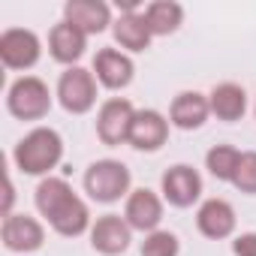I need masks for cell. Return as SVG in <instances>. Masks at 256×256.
Instances as JSON below:
<instances>
[{"mask_svg":"<svg viewBox=\"0 0 256 256\" xmlns=\"http://www.w3.org/2000/svg\"><path fill=\"white\" fill-rule=\"evenodd\" d=\"M196 226L205 238H229L235 232V208L226 202V199H208L199 205V214H196Z\"/></svg>","mask_w":256,"mask_h":256,"instance_id":"9a60e30c","label":"cell"},{"mask_svg":"<svg viewBox=\"0 0 256 256\" xmlns=\"http://www.w3.org/2000/svg\"><path fill=\"white\" fill-rule=\"evenodd\" d=\"M6 106L18 120H40L52 108V90L42 78L36 76H22L10 84Z\"/></svg>","mask_w":256,"mask_h":256,"instance_id":"277c9868","label":"cell"},{"mask_svg":"<svg viewBox=\"0 0 256 256\" xmlns=\"http://www.w3.org/2000/svg\"><path fill=\"white\" fill-rule=\"evenodd\" d=\"M94 72H96V82L102 88L120 90V88H126L133 82L136 66H133L130 58H126L124 52H118V48H100L96 58H94Z\"/></svg>","mask_w":256,"mask_h":256,"instance_id":"7c38bea8","label":"cell"},{"mask_svg":"<svg viewBox=\"0 0 256 256\" xmlns=\"http://www.w3.org/2000/svg\"><path fill=\"white\" fill-rule=\"evenodd\" d=\"M169 139V120L154 112V108H142L136 112L133 130H130V145L136 151H160Z\"/></svg>","mask_w":256,"mask_h":256,"instance_id":"4fadbf2b","label":"cell"},{"mask_svg":"<svg viewBox=\"0 0 256 256\" xmlns=\"http://www.w3.org/2000/svg\"><path fill=\"white\" fill-rule=\"evenodd\" d=\"M112 30H114V42L126 52H145L151 46V30L145 24V16L139 12H124Z\"/></svg>","mask_w":256,"mask_h":256,"instance_id":"d6986e66","label":"cell"},{"mask_svg":"<svg viewBox=\"0 0 256 256\" xmlns=\"http://www.w3.org/2000/svg\"><path fill=\"white\" fill-rule=\"evenodd\" d=\"M46 241V232L40 226V220L28 217V214H10L4 220V247L12 253H34L40 250Z\"/></svg>","mask_w":256,"mask_h":256,"instance_id":"8fae6325","label":"cell"},{"mask_svg":"<svg viewBox=\"0 0 256 256\" xmlns=\"http://www.w3.org/2000/svg\"><path fill=\"white\" fill-rule=\"evenodd\" d=\"M40 36L24 28H10L0 36V60L6 70H30L40 60Z\"/></svg>","mask_w":256,"mask_h":256,"instance_id":"52a82bcc","label":"cell"},{"mask_svg":"<svg viewBox=\"0 0 256 256\" xmlns=\"http://www.w3.org/2000/svg\"><path fill=\"white\" fill-rule=\"evenodd\" d=\"M178 250H181L178 238L166 229L148 232V238L142 241V256H178Z\"/></svg>","mask_w":256,"mask_h":256,"instance_id":"7402d4cb","label":"cell"},{"mask_svg":"<svg viewBox=\"0 0 256 256\" xmlns=\"http://www.w3.org/2000/svg\"><path fill=\"white\" fill-rule=\"evenodd\" d=\"M124 220L130 223V229L139 232H157L160 220H163V202L154 190H133L126 196V208H124Z\"/></svg>","mask_w":256,"mask_h":256,"instance_id":"30bf717a","label":"cell"},{"mask_svg":"<svg viewBox=\"0 0 256 256\" xmlns=\"http://www.w3.org/2000/svg\"><path fill=\"white\" fill-rule=\"evenodd\" d=\"M208 106H211V114H217V118L226 120V124H235V120H241L244 112H247V94H244L241 84L223 82V84H217V88L211 90Z\"/></svg>","mask_w":256,"mask_h":256,"instance_id":"ac0fdd59","label":"cell"},{"mask_svg":"<svg viewBox=\"0 0 256 256\" xmlns=\"http://www.w3.org/2000/svg\"><path fill=\"white\" fill-rule=\"evenodd\" d=\"M238 160H241V151L232 148V145H214L208 154H205V169L217 178V181H229L235 178V169H238Z\"/></svg>","mask_w":256,"mask_h":256,"instance_id":"44dd1931","label":"cell"},{"mask_svg":"<svg viewBox=\"0 0 256 256\" xmlns=\"http://www.w3.org/2000/svg\"><path fill=\"white\" fill-rule=\"evenodd\" d=\"M130 181H133L130 169L118 160H96L84 172V190L90 193L94 202H102V205H112L130 193Z\"/></svg>","mask_w":256,"mask_h":256,"instance_id":"3957f363","label":"cell"},{"mask_svg":"<svg viewBox=\"0 0 256 256\" xmlns=\"http://www.w3.org/2000/svg\"><path fill=\"white\" fill-rule=\"evenodd\" d=\"M133 120H136V108L130 100L124 96H112L100 106L96 114V136L102 145H124L130 142V130H133Z\"/></svg>","mask_w":256,"mask_h":256,"instance_id":"5b68a950","label":"cell"},{"mask_svg":"<svg viewBox=\"0 0 256 256\" xmlns=\"http://www.w3.org/2000/svg\"><path fill=\"white\" fill-rule=\"evenodd\" d=\"M64 22L76 24L84 36H90V34H102L112 24V10L102 0H70L64 6Z\"/></svg>","mask_w":256,"mask_h":256,"instance_id":"5bb4252c","label":"cell"},{"mask_svg":"<svg viewBox=\"0 0 256 256\" xmlns=\"http://www.w3.org/2000/svg\"><path fill=\"white\" fill-rule=\"evenodd\" d=\"M232 253L235 256H256V232H241L232 241Z\"/></svg>","mask_w":256,"mask_h":256,"instance_id":"cb8c5ba5","label":"cell"},{"mask_svg":"<svg viewBox=\"0 0 256 256\" xmlns=\"http://www.w3.org/2000/svg\"><path fill=\"white\" fill-rule=\"evenodd\" d=\"M58 100L70 114H84L96 102V78L90 70L70 66L58 82Z\"/></svg>","mask_w":256,"mask_h":256,"instance_id":"8992f818","label":"cell"},{"mask_svg":"<svg viewBox=\"0 0 256 256\" xmlns=\"http://www.w3.org/2000/svg\"><path fill=\"white\" fill-rule=\"evenodd\" d=\"M84 48H88V36L76 24L60 22V24L52 28V34H48V52H52V58L58 64H70L72 66L84 54Z\"/></svg>","mask_w":256,"mask_h":256,"instance_id":"e0dca14e","label":"cell"},{"mask_svg":"<svg viewBox=\"0 0 256 256\" xmlns=\"http://www.w3.org/2000/svg\"><path fill=\"white\" fill-rule=\"evenodd\" d=\"M64 157V139L52 126H36L30 130L12 151V160L18 172L24 175H48Z\"/></svg>","mask_w":256,"mask_h":256,"instance_id":"7a4b0ae2","label":"cell"},{"mask_svg":"<svg viewBox=\"0 0 256 256\" xmlns=\"http://www.w3.org/2000/svg\"><path fill=\"white\" fill-rule=\"evenodd\" d=\"M211 114V106H208V96H202L199 90H184L172 100V108H169V120L178 126V130H199V126L208 120Z\"/></svg>","mask_w":256,"mask_h":256,"instance_id":"2e32d148","label":"cell"},{"mask_svg":"<svg viewBox=\"0 0 256 256\" xmlns=\"http://www.w3.org/2000/svg\"><path fill=\"white\" fill-rule=\"evenodd\" d=\"M36 208L40 214L52 223L58 235L76 238L90 226V211L88 205L72 193V187L64 178H42L36 187Z\"/></svg>","mask_w":256,"mask_h":256,"instance_id":"6da1fadb","label":"cell"},{"mask_svg":"<svg viewBox=\"0 0 256 256\" xmlns=\"http://www.w3.org/2000/svg\"><path fill=\"white\" fill-rule=\"evenodd\" d=\"M232 184H235L241 193L256 196V151H244V154H241Z\"/></svg>","mask_w":256,"mask_h":256,"instance_id":"603a6c76","label":"cell"},{"mask_svg":"<svg viewBox=\"0 0 256 256\" xmlns=\"http://www.w3.org/2000/svg\"><path fill=\"white\" fill-rule=\"evenodd\" d=\"M133 241V229L124 217L106 214L90 226V247L102 256H120Z\"/></svg>","mask_w":256,"mask_h":256,"instance_id":"9c48e42d","label":"cell"},{"mask_svg":"<svg viewBox=\"0 0 256 256\" xmlns=\"http://www.w3.org/2000/svg\"><path fill=\"white\" fill-rule=\"evenodd\" d=\"M160 187H163V199L169 205H175V208H190L202 196V178H199V172L193 166H184V163L166 169Z\"/></svg>","mask_w":256,"mask_h":256,"instance_id":"ba28073f","label":"cell"},{"mask_svg":"<svg viewBox=\"0 0 256 256\" xmlns=\"http://www.w3.org/2000/svg\"><path fill=\"white\" fill-rule=\"evenodd\" d=\"M142 16H145V24H148L151 36H169L184 22V10H181V4H175V0H154V4L145 6Z\"/></svg>","mask_w":256,"mask_h":256,"instance_id":"ffe728a7","label":"cell"}]
</instances>
